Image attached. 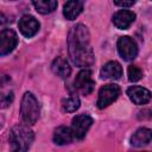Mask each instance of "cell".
Returning a JSON list of instances; mask_svg holds the SVG:
<instances>
[{
    "mask_svg": "<svg viewBox=\"0 0 152 152\" xmlns=\"http://www.w3.org/2000/svg\"><path fill=\"white\" fill-rule=\"evenodd\" d=\"M68 51L75 65L87 69L94 64L95 57L90 44V34L84 25L77 24L69 31Z\"/></svg>",
    "mask_w": 152,
    "mask_h": 152,
    "instance_id": "obj_1",
    "label": "cell"
},
{
    "mask_svg": "<svg viewBox=\"0 0 152 152\" xmlns=\"http://www.w3.org/2000/svg\"><path fill=\"white\" fill-rule=\"evenodd\" d=\"M34 134L28 125H15L10 132L12 152H26L33 142Z\"/></svg>",
    "mask_w": 152,
    "mask_h": 152,
    "instance_id": "obj_2",
    "label": "cell"
},
{
    "mask_svg": "<svg viewBox=\"0 0 152 152\" xmlns=\"http://www.w3.org/2000/svg\"><path fill=\"white\" fill-rule=\"evenodd\" d=\"M20 114H21L23 121L26 125H34L39 119L40 107H39L38 100L30 91H26L21 99Z\"/></svg>",
    "mask_w": 152,
    "mask_h": 152,
    "instance_id": "obj_3",
    "label": "cell"
},
{
    "mask_svg": "<svg viewBox=\"0 0 152 152\" xmlns=\"http://www.w3.org/2000/svg\"><path fill=\"white\" fill-rule=\"evenodd\" d=\"M120 93H121V89L118 84L109 83V84L103 86L99 90V96H97V101H96L97 107L100 109L108 107L119 97Z\"/></svg>",
    "mask_w": 152,
    "mask_h": 152,
    "instance_id": "obj_4",
    "label": "cell"
},
{
    "mask_svg": "<svg viewBox=\"0 0 152 152\" xmlns=\"http://www.w3.org/2000/svg\"><path fill=\"white\" fill-rule=\"evenodd\" d=\"M74 86L82 95H89L95 87V81L91 77V71L89 69L81 70L74 81Z\"/></svg>",
    "mask_w": 152,
    "mask_h": 152,
    "instance_id": "obj_5",
    "label": "cell"
},
{
    "mask_svg": "<svg viewBox=\"0 0 152 152\" xmlns=\"http://www.w3.org/2000/svg\"><path fill=\"white\" fill-rule=\"evenodd\" d=\"M118 52L125 61H133L138 55V46L135 42L128 37L122 36L118 39Z\"/></svg>",
    "mask_w": 152,
    "mask_h": 152,
    "instance_id": "obj_6",
    "label": "cell"
},
{
    "mask_svg": "<svg viewBox=\"0 0 152 152\" xmlns=\"http://www.w3.org/2000/svg\"><path fill=\"white\" fill-rule=\"evenodd\" d=\"M93 124V118L88 114H78L71 121V129L75 139H83Z\"/></svg>",
    "mask_w": 152,
    "mask_h": 152,
    "instance_id": "obj_7",
    "label": "cell"
},
{
    "mask_svg": "<svg viewBox=\"0 0 152 152\" xmlns=\"http://www.w3.org/2000/svg\"><path fill=\"white\" fill-rule=\"evenodd\" d=\"M18 44V36L12 28H2L0 33V55H8Z\"/></svg>",
    "mask_w": 152,
    "mask_h": 152,
    "instance_id": "obj_8",
    "label": "cell"
},
{
    "mask_svg": "<svg viewBox=\"0 0 152 152\" xmlns=\"http://www.w3.org/2000/svg\"><path fill=\"white\" fill-rule=\"evenodd\" d=\"M18 26H19V31L21 32V34L24 37L31 38V37H33L39 31L40 24H39V21L33 15L25 14V15H23L20 18Z\"/></svg>",
    "mask_w": 152,
    "mask_h": 152,
    "instance_id": "obj_9",
    "label": "cell"
},
{
    "mask_svg": "<svg viewBox=\"0 0 152 152\" xmlns=\"http://www.w3.org/2000/svg\"><path fill=\"white\" fill-rule=\"evenodd\" d=\"M127 95L134 104H145L151 100V91L140 86H132L127 89Z\"/></svg>",
    "mask_w": 152,
    "mask_h": 152,
    "instance_id": "obj_10",
    "label": "cell"
},
{
    "mask_svg": "<svg viewBox=\"0 0 152 152\" xmlns=\"http://www.w3.org/2000/svg\"><path fill=\"white\" fill-rule=\"evenodd\" d=\"M135 20V13L129 10H120L113 15V24L119 30L128 28Z\"/></svg>",
    "mask_w": 152,
    "mask_h": 152,
    "instance_id": "obj_11",
    "label": "cell"
},
{
    "mask_svg": "<svg viewBox=\"0 0 152 152\" xmlns=\"http://www.w3.org/2000/svg\"><path fill=\"white\" fill-rule=\"evenodd\" d=\"M100 76L102 80H119L122 76V68L120 63L115 61L107 62L100 70Z\"/></svg>",
    "mask_w": 152,
    "mask_h": 152,
    "instance_id": "obj_12",
    "label": "cell"
},
{
    "mask_svg": "<svg viewBox=\"0 0 152 152\" xmlns=\"http://www.w3.org/2000/svg\"><path fill=\"white\" fill-rule=\"evenodd\" d=\"M151 140H152V129L147 127H140L131 137V145L135 147H141L147 145Z\"/></svg>",
    "mask_w": 152,
    "mask_h": 152,
    "instance_id": "obj_13",
    "label": "cell"
},
{
    "mask_svg": "<svg viewBox=\"0 0 152 152\" xmlns=\"http://www.w3.org/2000/svg\"><path fill=\"white\" fill-rule=\"evenodd\" d=\"M83 1L80 0H71L66 1L63 6V15L68 20H74L76 19L83 11Z\"/></svg>",
    "mask_w": 152,
    "mask_h": 152,
    "instance_id": "obj_14",
    "label": "cell"
},
{
    "mask_svg": "<svg viewBox=\"0 0 152 152\" xmlns=\"http://www.w3.org/2000/svg\"><path fill=\"white\" fill-rule=\"evenodd\" d=\"M75 139L71 127L59 126L53 132V141L57 145H66L70 144Z\"/></svg>",
    "mask_w": 152,
    "mask_h": 152,
    "instance_id": "obj_15",
    "label": "cell"
},
{
    "mask_svg": "<svg viewBox=\"0 0 152 152\" xmlns=\"http://www.w3.org/2000/svg\"><path fill=\"white\" fill-rule=\"evenodd\" d=\"M51 69L55 75H57L61 78H66L71 74V68L68 63V61L63 57H57L53 59L51 64Z\"/></svg>",
    "mask_w": 152,
    "mask_h": 152,
    "instance_id": "obj_16",
    "label": "cell"
},
{
    "mask_svg": "<svg viewBox=\"0 0 152 152\" xmlns=\"http://www.w3.org/2000/svg\"><path fill=\"white\" fill-rule=\"evenodd\" d=\"M32 5L34 6L36 11L39 12L40 14H49L57 8L58 4L55 0H38L32 1Z\"/></svg>",
    "mask_w": 152,
    "mask_h": 152,
    "instance_id": "obj_17",
    "label": "cell"
},
{
    "mask_svg": "<svg viewBox=\"0 0 152 152\" xmlns=\"http://www.w3.org/2000/svg\"><path fill=\"white\" fill-rule=\"evenodd\" d=\"M80 99L77 96H70L62 100V108L66 113H74L80 108Z\"/></svg>",
    "mask_w": 152,
    "mask_h": 152,
    "instance_id": "obj_18",
    "label": "cell"
},
{
    "mask_svg": "<svg viewBox=\"0 0 152 152\" xmlns=\"http://www.w3.org/2000/svg\"><path fill=\"white\" fill-rule=\"evenodd\" d=\"M127 74H128V80L131 82H137L142 77V71L137 65H129L127 69Z\"/></svg>",
    "mask_w": 152,
    "mask_h": 152,
    "instance_id": "obj_19",
    "label": "cell"
},
{
    "mask_svg": "<svg viewBox=\"0 0 152 152\" xmlns=\"http://www.w3.org/2000/svg\"><path fill=\"white\" fill-rule=\"evenodd\" d=\"M12 101H13V93H12V91H8L6 95L4 94V95L1 96V104H2V108L7 107Z\"/></svg>",
    "mask_w": 152,
    "mask_h": 152,
    "instance_id": "obj_20",
    "label": "cell"
},
{
    "mask_svg": "<svg viewBox=\"0 0 152 152\" xmlns=\"http://www.w3.org/2000/svg\"><path fill=\"white\" fill-rule=\"evenodd\" d=\"M114 5L120 7H131L134 5V1H114Z\"/></svg>",
    "mask_w": 152,
    "mask_h": 152,
    "instance_id": "obj_21",
    "label": "cell"
}]
</instances>
